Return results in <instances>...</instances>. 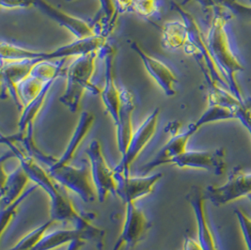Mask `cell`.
<instances>
[{"mask_svg": "<svg viewBox=\"0 0 251 250\" xmlns=\"http://www.w3.org/2000/svg\"><path fill=\"white\" fill-rule=\"evenodd\" d=\"M182 250H203L199 244L197 239L191 238V237H185L183 241V248Z\"/></svg>", "mask_w": 251, "mask_h": 250, "instance_id": "4dcf8cb0", "label": "cell"}, {"mask_svg": "<svg viewBox=\"0 0 251 250\" xmlns=\"http://www.w3.org/2000/svg\"><path fill=\"white\" fill-rule=\"evenodd\" d=\"M185 199L192 208L197 223V240L203 250H221L215 229L212 227L206 210L204 190L200 186H192Z\"/></svg>", "mask_w": 251, "mask_h": 250, "instance_id": "30bf717a", "label": "cell"}, {"mask_svg": "<svg viewBox=\"0 0 251 250\" xmlns=\"http://www.w3.org/2000/svg\"><path fill=\"white\" fill-rule=\"evenodd\" d=\"M34 2L35 7L60 26L68 29L76 40H82L97 35L92 24L87 23L78 17L70 15L46 0H34Z\"/></svg>", "mask_w": 251, "mask_h": 250, "instance_id": "d6986e66", "label": "cell"}, {"mask_svg": "<svg viewBox=\"0 0 251 250\" xmlns=\"http://www.w3.org/2000/svg\"><path fill=\"white\" fill-rule=\"evenodd\" d=\"M159 108H155L144 122L139 125L131 138L126 153L122 156L120 163L115 167V171L122 174H131V167L139 157L144 149L153 138L158 125Z\"/></svg>", "mask_w": 251, "mask_h": 250, "instance_id": "8fae6325", "label": "cell"}, {"mask_svg": "<svg viewBox=\"0 0 251 250\" xmlns=\"http://www.w3.org/2000/svg\"><path fill=\"white\" fill-rule=\"evenodd\" d=\"M187 40L188 29L183 19L182 21H170L163 25L161 44L165 49L176 50L183 48Z\"/></svg>", "mask_w": 251, "mask_h": 250, "instance_id": "603a6c76", "label": "cell"}, {"mask_svg": "<svg viewBox=\"0 0 251 250\" xmlns=\"http://www.w3.org/2000/svg\"><path fill=\"white\" fill-rule=\"evenodd\" d=\"M86 242L84 240H75L73 243H71L66 250H81V249L85 246Z\"/></svg>", "mask_w": 251, "mask_h": 250, "instance_id": "1f68e13d", "label": "cell"}, {"mask_svg": "<svg viewBox=\"0 0 251 250\" xmlns=\"http://www.w3.org/2000/svg\"><path fill=\"white\" fill-rule=\"evenodd\" d=\"M1 143L6 144L10 148L12 155L18 159L20 166L25 171L30 181L34 182L35 185L44 190L47 195L50 203L51 219L55 220L57 223H68L77 229L89 232L95 240L97 249L103 250L105 237L104 230L93 225L92 217L80 214L67 195L60 189L61 185L51 177L46 168L27 154L16 143L3 137H1Z\"/></svg>", "mask_w": 251, "mask_h": 250, "instance_id": "6da1fadb", "label": "cell"}, {"mask_svg": "<svg viewBox=\"0 0 251 250\" xmlns=\"http://www.w3.org/2000/svg\"><path fill=\"white\" fill-rule=\"evenodd\" d=\"M97 57H99V51H94L75 57L69 65L66 73V88L59 98V102L72 113L79 110L81 100L86 91L100 95L101 88L92 81Z\"/></svg>", "mask_w": 251, "mask_h": 250, "instance_id": "277c9868", "label": "cell"}, {"mask_svg": "<svg viewBox=\"0 0 251 250\" xmlns=\"http://www.w3.org/2000/svg\"><path fill=\"white\" fill-rule=\"evenodd\" d=\"M234 213L239 223L240 229L243 234L247 250H251V216L247 215L240 209L235 210Z\"/></svg>", "mask_w": 251, "mask_h": 250, "instance_id": "83f0119b", "label": "cell"}, {"mask_svg": "<svg viewBox=\"0 0 251 250\" xmlns=\"http://www.w3.org/2000/svg\"><path fill=\"white\" fill-rule=\"evenodd\" d=\"M46 171L56 182L76 194L82 200L92 202L97 199L90 165L75 167L71 164L63 167H49Z\"/></svg>", "mask_w": 251, "mask_h": 250, "instance_id": "5b68a950", "label": "cell"}, {"mask_svg": "<svg viewBox=\"0 0 251 250\" xmlns=\"http://www.w3.org/2000/svg\"><path fill=\"white\" fill-rule=\"evenodd\" d=\"M151 224L145 213L137 208L136 203L126 204L125 220L121 233L112 250H122L124 248L132 249L144 239Z\"/></svg>", "mask_w": 251, "mask_h": 250, "instance_id": "4fadbf2b", "label": "cell"}, {"mask_svg": "<svg viewBox=\"0 0 251 250\" xmlns=\"http://www.w3.org/2000/svg\"><path fill=\"white\" fill-rule=\"evenodd\" d=\"M67 1H72V0H67Z\"/></svg>", "mask_w": 251, "mask_h": 250, "instance_id": "d6a6232c", "label": "cell"}, {"mask_svg": "<svg viewBox=\"0 0 251 250\" xmlns=\"http://www.w3.org/2000/svg\"><path fill=\"white\" fill-rule=\"evenodd\" d=\"M237 120L244 125L251 137V100H246L237 112Z\"/></svg>", "mask_w": 251, "mask_h": 250, "instance_id": "f1b7e54d", "label": "cell"}, {"mask_svg": "<svg viewBox=\"0 0 251 250\" xmlns=\"http://www.w3.org/2000/svg\"><path fill=\"white\" fill-rule=\"evenodd\" d=\"M86 154L90 162L92 182L97 193V199L103 202L109 195H116V171L105 159L99 140H92L86 150Z\"/></svg>", "mask_w": 251, "mask_h": 250, "instance_id": "8992f818", "label": "cell"}, {"mask_svg": "<svg viewBox=\"0 0 251 250\" xmlns=\"http://www.w3.org/2000/svg\"><path fill=\"white\" fill-rule=\"evenodd\" d=\"M0 5L3 9H28L35 7L34 0H0Z\"/></svg>", "mask_w": 251, "mask_h": 250, "instance_id": "f546056e", "label": "cell"}, {"mask_svg": "<svg viewBox=\"0 0 251 250\" xmlns=\"http://www.w3.org/2000/svg\"><path fill=\"white\" fill-rule=\"evenodd\" d=\"M1 209L6 208L18 200L25 193L28 182H31L23 168L19 166L11 173L1 168Z\"/></svg>", "mask_w": 251, "mask_h": 250, "instance_id": "ffe728a7", "label": "cell"}, {"mask_svg": "<svg viewBox=\"0 0 251 250\" xmlns=\"http://www.w3.org/2000/svg\"><path fill=\"white\" fill-rule=\"evenodd\" d=\"M136 108L135 95L128 89L121 90V105L116 127L117 147L123 156L127 150L131 138L134 135L133 113Z\"/></svg>", "mask_w": 251, "mask_h": 250, "instance_id": "ac0fdd59", "label": "cell"}, {"mask_svg": "<svg viewBox=\"0 0 251 250\" xmlns=\"http://www.w3.org/2000/svg\"><path fill=\"white\" fill-rule=\"evenodd\" d=\"M161 0H133L131 12L144 19L157 18L161 13Z\"/></svg>", "mask_w": 251, "mask_h": 250, "instance_id": "484cf974", "label": "cell"}, {"mask_svg": "<svg viewBox=\"0 0 251 250\" xmlns=\"http://www.w3.org/2000/svg\"><path fill=\"white\" fill-rule=\"evenodd\" d=\"M75 240H84L95 244L92 234L75 227L61 228L48 231L33 250H57L64 246H69Z\"/></svg>", "mask_w": 251, "mask_h": 250, "instance_id": "44dd1931", "label": "cell"}, {"mask_svg": "<svg viewBox=\"0 0 251 250\" xmlns=\"http://www.w3.org/2000/svg\"><path fill=\"white\" fill-rule=\"evenodd\" d=\"M130 46L140 57L149 75L157 84L163 92L169 97L176 95L178 78L172 69L158 58L148 54L137 42H130Z\"/></svg>", "mask_w": 251, "mask_h": 250, "instance_id": "e0dca14e", "label": "cell"}, {"mask_svg": "<svg viewBox=\"0 0 251 250\" xmlns=\"http://www.w3.org/2000/svg\"><path fill=\"white\" fill-rule=\"evenodd\" d=\"M238 110L220 104H208L205 112L193 125L198 130H200L202 126L212 123L237 119Z\"/></svg>", "mask_w": 251, "mask_h": 250, "instance_id": "cb8c5ba5", "label": "cell"}, {"mask_svg": "<svg viewBox=\"0 0 251 250\" xmlns=\"http://www.w3.org/2000/svg\"><path fill=\"white\" fill-rule=\"evenodd\" d=\"M57 222L50 218V220L43 223L42 225L35 227L27 234H25L23 238L17 242L12 248L8 250H33L41 242V240L45 237L46 233L51 229Z\"/></svg>", "mask_w": 251, "mask_h": 250, "instance_id": "d4e9b609", "label": "cell"}, {"mask_svg": "<svg viewBox=\"0 0 251 250\" xmlns=\"http://www.w3.org/2000/svg\"><path fill=\"white\" fill-rule=\"evenodd\" d=\"M180 169H192L211 172L217 176L226 171V151L224 149L214 150H187L173 164Z\"/></svg>", "mask_w": 251, "mask_h": 250, "instance_id": "2e32d148", "label": "cell"}, {"mask_svg": "<svg viewBox=\"0 0 251 250\" xmlns=\"http://www.w3.org/2000/svg\"><path fill=\"white\" fill-rule=\"evenodd\" d=\"M198 131L199 130L195 127L194 125L191 124L183 132H179L178 130L172 132V137L169 141L160 149L152 159L140 167L139 171L141 173L148 174L161 166L169 164L173 165L176 160L188 150V142Z\"/></svg>", "mask_w": 251, "mask_h": 250, "instance_id": "5bb4252c", "label": "cell"}, {"mask_svg": "<svg viewBox=\"0 0 251 250\" xmlns=\"http://www.w3.org/2000/svg\"><path fill=\"white\" fill-rule=\"evenodd\" d=\"M114 52L113 46L108 43L99 50V57L103 60V84L101 88L100 96L105 112L110 116L115 125L118 121L121 105V89L115 83L113 74Z\"/></svg>", "mask_w": 251, "mask_h": 250, "instance_id": "7c38bea8", "label": "cell"}, {"mask_svg": "<svg viewBox=\"0 0 251 250\" xmlns=\"http://www.w3.org/2000/svg\"><path fill=\"white\" fill-rule=\"evenodd\" d=\"M206 200L216 206H224L251 196V173L236 167L221 185H210L204 190Z\"/></svg>", "mask_w": 251, "mask_h": 250, "instance_id": "52a82bcc", "label": "cell"}, {"mask_svg": "<svg viewBox=\"0 0 251 250\" xmlns=\"http://www.w3.org/2000/svg\"><path fill=\"white\" fill-rule=\"evenodd\" d=\"M209 11L211 17L205 35L206 44L222 75L228 81L231 91L241 102H245L246 100L236 79L237 73L244 71V65L235 52L228 31V22L231 19V13L221 7H213Z\"/></svg>", "mask_w": 251, "mask_h": 250, "instance_id": "7a4b0ae2", "label": "cell"}, {"mask_svg": "<svg viewBox=\"0 0 251 250\" xmlns=\"http://www.w3.org/2000/svg\"><path fill=\"white\" fill-rule=\"evenodd\" d=\"M37 188H38L37 185H34V186L28 188L25 191V193L24 194L23 196L18 200H16L15 202H13L12 204L6 207V208L1 209V236L5 232L6 227H8V226L11 224V222L13 220L19 205L21 204L28 196H30L31 194L33 193Z\"/></svg>", "mask_w": 251, "mask_h": 250, "instance_id": "4316f807", "label": "cell"}, {"mask_svg": "<svg viewBox=\"0 0 251 250\" xmlns=\"http://www.w3.org/2000/svg\"><path fill=\"white\" fill-rule=\"evenodd\" d=\"M56 81L57 79L53 80V81H50L48 84H46L44 90L41 91L28 104L24 106L21 111L19 122H18L17 134L25 135L27 132H33L35 120L38 117V114L41 112L46 102L47 95Z\"/></svg>", "mask_w": 251, "mask_h": 250, "instance_id": "7402d4cb", "label": "cell"}, {"mask_svg": "<svg viewBox=\"0 0 251 250\" xmlns=\"http://www.w3.org/2000/svg\"><path fill=\"white\" fill-rule=\"evenodd\" d=\"M65 60L66 59L37 63L29 75L18 84L17 92L23 108L44 90L46 84L57 79L60 75H62Z\"/></svg>", "mask_w": 251, "mask_h": 250, "instance_id": "ba28073f", "label": "cell"}, {"mask_svg": "<svg viewBox=\"0 0 251 250\" xmlns=\"http://www.w3.org/2000/svg\"><path fill=\"white\" fill-rule=\"evenodd\" d=\"M93 124V114L88 111H84L81 113L77 125L69 140L67 147L59 158H54L52 156L46 155V153L43 152L37 146L31 150L32 151H30V155L34 159L37 160L41 165H43L46 169L49 167H63L71 165L82 142L92 130Z\"/></svg>", "mask_w": 251, "mask_h": 250, "instance_id": "9c48e42d", "label": "cell"}, {"mask_svg": "<svg viewBox=\"0 0 251 250\" xmlns=\"http://www.w3.org/2000/svg\"><path fill=\"white\" fill-rule=\"evenodd\" d=\"M162 177L163 173L161 172L144 176H132L131 174L126 175L116 172V195L122 199L125 205L136 203L138 200L153 192Z\"/></svg>", "mask_w": 251, "mask_h": 250, "instance_id": "9a60e30c", "label": "cell"}, {"mask_svg": "<svg viewBox=\"0 0 251 250\" xmlns=\"http://www.w3.org/2000/svg\"><path fill=\"white\" fill-rule=\"evenodd\" d=\"M106 43V37L97 34L86 39L75 40L71 44L57 47L51 51H35L2 41L0 55L1 61L30 60L35 63H40L66 59L68 57H76L94 51H99Z\"/></svg>", "mask_w": 251, "mask_h": 250, "instance_id": "3957f363", "label": "cell"}]
</instances>
